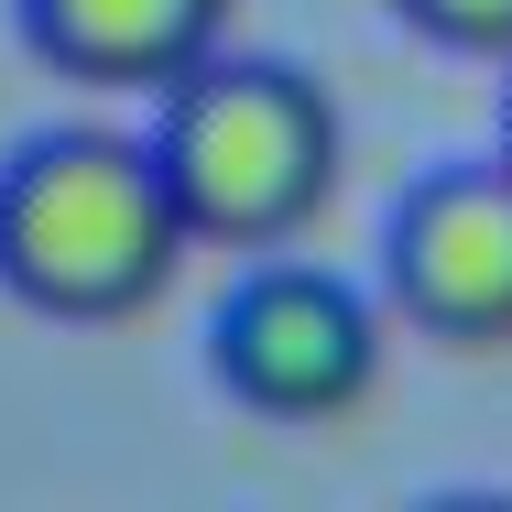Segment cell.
<instances>
[{
  "label": "cell",
  "instance_id": "obj_1",
  "mask_svg": "<svg viewBox=\"0 0 512 512\" xmlns=\"http://www.w3.org/2000/svg\"><path fill=\"white\" fill-rule=\"evenodd\" d=\"M197 251L153 142L120 131H33L0 164V284L55 327L142 316Z\"/></svg>",
  "mask_w": 512,
  "mask_h": 512
},
{
  "label": "cell",
  "instance_id": "obj_2",
  "mask_svg": "<svg viewBox=\"0 0 512 512\" xmlns=\"http://www.w3.org/2000/svg\"><path fill=\"white\" fill-rule=\"evenodd\" d=\"M153 164L186 207L197 251H284L338 186V109L284 55H207L164 88Z\"/></svg>",
  "mask_w": 512,
  "mask_h": 512
},
{
  "label": "cell",
  "instance_id": "obj_3",
  "mask_svg": "<svg viewBox=\"0 0 512 512\" xmlns=\"http://www.w3.org/2000/svg\"><path fill=\"white\" fill-rule=\"evenodd\" d=\"M207 371L218 393L273 425H316V414H349L382 371V316L360 284L316 273V262H251L218 316H207Z\"/></svg>",
  "mask_w": 512,
  "mask_h": 512
},
{
  "label": "cell",
  "instance_id": "obj_4",
  "mask_svg": "<svg viewBox=\"0 0 512 512\" xmlns=\"http://www.w3.org/2000/svg\"><path fill=\"white\" fill-rule=\"evenodd\" d=\"M382 295L447 349H512V153L447 164L393 207Z\"/></svg>",
  "mask_w": 512,
  "mask_h": 512
},
{
  "label": "cell",
  "instance_id": "obj_5",
  "mask_svg": "<svg viewBox=\"0 0 512 512\" xmlns=\"http://www.w3.org/2000/svg\"><path fill=\"white\" fill-rule=\"evenodd\" d=\"M22 44L77 88H175L229 44V0H22Z\"/></svg>",
  "mask_w": 512,
  "mask_h": 512
},
{
  "label": "cell",
  "instance_id": "obj_6",
  "mask_svg": "<svg viewBox=\"0 0 512 512\" xmlns=\"http://www.w3.org/2000/svg\"><path fill=\"white\" fill-rule=\"evenodd\" d=\"M425 44H447V55H491L512 66V0H393Z\"/></svg>",
  "mask_w": 512,
  "mask_h": 512
},
{
  "label": "cell",
  "instance_id": "obj_7",
  "mask_svg": "<svg viewBox=\"0 0 512 512\" xmlns=\"http://www.w3.org/2000/svg\"><path fill=\"white\" fill-rule=\"evenodd\" d=\"M502 153H512V99H502Z\"/></svg>",
  "mask_w": 512,
  "mask_h": 512
}]
</instances>
